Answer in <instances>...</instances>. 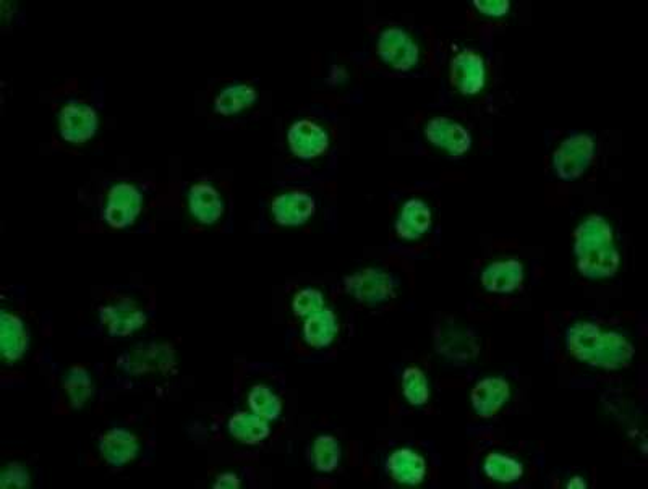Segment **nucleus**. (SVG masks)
<instances>
[{
	"label": "nucleus",
	"instance_id": "1",
	"mask_svg": "<svg viewBox=\"0 0 648 489\" xmlns=\"http://www.w3.org/2000/svg\"><path fill=\"white\" fill-rule=\"evenodd\" d=\"M566 349L577 362L606 371L624 370L636 355L634 345L621 332L606 331L590 321H577L567 328Z\"/></svg>",
	"mask_w": 648,
	"mask_h": 489
},
{
	"label": "nucleus",
	"instance_id": "2",
	"mask_svg": "<svg viewBox=\"0 0 648 489\" xmlns=\"http://www.w3.org/2000/svg\"><path fill=\"white\" fill-rule=\"evenodd\" d=\"M574 255L580 276L603 281L616 276L621 266L614 229L600 214L585 217L574 230Z\"/></svg>",
	"mask_w": 648,
	"mask_h": 489
},
{
	"label": "nucleus",
	"instance_id": "3",
	"mask_svg": "<svg viewBox=\"0 0 648 489\" xmlns=\"http://www.w3.org/2000/svg\"><path fill=\"white\" fill-rule=\"evenodd\" d=\"M597 153L595 138L587 133H574L561 141L551 158V167L558 179L564 182H574L580 179L592 166Z\"/></svg>",
	"mask_w": 648,
	"mask_h": 489
},
{
	"label": "nucleus",
	"instance_id": "4",
	"mask_svg": "<svg viewBox=\"0 0 648 489\" xmlns=\"http://www.w3.org/2000/svg\"><path fill=\"white\" fill-rule=\"evenodd\" d=\"M344 287L347 294L362 305L378 307L396 297L397 282L383 269L365 268L346 276Z\"/></svg>",
	"mask_w": 648,
	"mask_h": 489
},
{
	"label": "nucleus",
	"instance_id": "5",
	"mask_svg": "<svg viewBox=\"0 0 648 489\" xmlns=\"http://www.w3.org/2000/svg\"><path fill=\"white\" fill-rule=\"evenodd\" d=\"M376 54L396 72H410L420 62V47L401 26H388L376 39Z\"/></svg>",
	"mask_w": 648,
	"mask_h": 489
},
{
	"label": "nucleus",
	"instance_id": "6",
	"mask_svg": "<svg viewBox=\"0 0 648 489\" xmlns=\"http://www.w3.org/2000/svg\"><path fill=\"white\" fill-rule=\"evenodd\" d=\"M143 209V195L133 183L119 182L107 192L104 221L112 229H127L137 221Z\"/></svg>",
	"mask_w": 648,
	"mask_h": 489
},
{
	"label": "nucleus",
	"instance_id": "7",
	"mask_svg": "<svg viewBox=\"0 0 648 489\" xmlns=\"http://www.w3.org/2000/svg\"><path fill=\"white\" fill-rule=\"evenodd\" d=\"M488 69L482 54L462 49L449 60V80L462 96H477L485 90Z\"/></svg>",
	"mask_w": 648,
	"mask_h": 489
},
{
	"label": "nucleus",
	"instance_id": "8",
	"mask_svg": "<svg viewBox=\"0 0 648 489\" xmlns=\"http://www.w3.org/2000/svg\"><path fill=\"white\" fill-rule=\"evenodd\" d=\"M428 143L454 158H461L472 148V133L461 122L438 115L428 120L423 128Z\"/></svg>",
	"mask_w": 648,
	"mask_h": 489
},
{
	"label": "nucleus",
	"instance_id": "9",
	"mask_svg": "<svg viewBox=\"0 0 648 489\" xmlns=\"http://www.w3.org/2000/svg\"><path fill=\"white\" fill-rule=\"evenodd\" d=\"M59 133L72 145H83L98 133L99 115L91 104L70 101L59 112Z\"/></svg>",
	"mask_w": 648,
	"mask_h": 489
},
{
	"label": "nucleus",
	"instance_id": "10",
	"mask_svg": "<svg viewBox=\"0 0 648 489\" xmlns=\"http://www.w3.org/2000/svg\"><path fill=\"white\" fill-rule=\"evenodd\" d=\"M287 145L295 158L312 161L328 153L331 138L320 124L310 119H300L287 130Z\"/></svg>",
	"mask_w": 648,
	"mask_h": 489
},
{
	"label": "nucleus",
	"instance_id": "11",
	"mask_svg": "<svg viewBox=\"0 0 648 489\" xmlns=\"http://www.w3.org/2000/svg\"><path fill=\"white\" fill-rule=\"evenodd\" d=\"M146 313L137 303L120 298L117 302L109 303L99 308V321L112 337H128L140 331L146 324Z\"/></svg>",
	"mask_w": 648,
	"mask_h": 489
},
{
	"label": "nucleus",
	"instance_id": "12",
	"mask_svg": "<svg viewBox=\"0 0 648 489\" xmlns=\"http://www.w3.org/2000/svg\"><path fill=\"white\" fill-rule=\"evenodd\" d=\"M316 201L305 192H286L271 201V214L282 227H300L315 216Z\"/></svg>",
	"mask_w": 648,
	"mask_h": 489
},
{
	"label": "nucleus",
	"instance_id": "13",
	"mask_svg": "<svg viewBox=\"0 0 648 489\" xmlns=\"http://www.w3.org/2000/svg\"><path fill=\"white\" fill-rule=\"evenodd\" d=\"M524 279V264L516 258L493 261L483 269L480 277L483 289L496 295L514 294L521 289Z\"/></svg>",
	"mask_w": 648,
	"mask_h": 489
},
{
	"label": "nucleus",
	"instance_id": "14",
	"mask_svg": "<svg viewBox=\"0 0 648 489\" xmlns=\"http://www.w3.org/2000/svg\"><path fill=\"white\" fill-rule=\"evenodd\" d=\"M511 399V386L508 381L499 376H488L483 378L472 387L470 392V404L478 417H495L504 405Z\"/></svg>",
	"mask_w": 648,
	"mask_h": 489
},
{
	"label": "nucleus",
	"instance_id": "15",
	"mask_svg": "<svg viewBox=\"0 0 648 489\" xmlns=\"http://www.w3.org/2000/svg\"><path fill=\"white\" fill-rule=\"evenodd\" d=\"M188 211L203 226H213L224 216V200L218 188L208 182H198L188 190Z\"/></svg>",
	"mask_w": 648,
	"mask_h": 489
},
{
	"label": "nucleus",
	"instance_id": "16",
	"mask_svg": "<svg viewBox=\"0 0 648 489\" xmlns=\"http://www.w3.org/2000/svg\"><path fill=\"white\" fill-rule=\"evenodd\" d=\"M140 441L135 434L125 428H114L99 439V454L111 467H125L137 459Z\"/></svg>",
	"mask_w": 648,
	"mask_h": 489
},
{
	"label": "nucleus",
	"instance_id": "17",
	"mask_svg": "<svg viewBox=\"0 0 648 489\" xmlns=\"http://www.w3.org/2000/svg\"><path fill=\"white\" fill-rule=\"evenodd\" d=\"M431 226H433V213L430 206L420 198H410L405 201L397 214L394 229L399 239L412 242L428 234Z\"/></svg>",
	"mask_w": 648,
	"mask_h": 489
},
{
	"label": "nucleus",
	"instance_id": "18",
	"mask_svg": "<svg viewBox=\"0 0 648 489\" xmlns=\"http://www.w3.org/2000/svg\"><path fill=\"white\" fill-rule=\"evenodd\" d=\"M30 345V332L20 316L2 311L0 318V349L5 362L15 363L25 357Z\"/></svg>",
	"mask_w": 648,
	"mask_h": 489
},
{
	"label": "nucleus",
	"instance_id": "19",
	"mask_svg": "<svg viewBox=\"0 0 648 489\" xmlns=\"http://www.w3.org/2000/svg\"><path fill=\"white\" fill-rule=\"evenodd\" d=\"M388 472L396 483L405 486H418L427 477V462L422 455L409 447L397 449L389 455Z\"/></svg>",
	"mask_w": 648,
	"mask_h": 489
},
{
	"label": "nucleus",
	"instance_id": "20",
	"mask_svg": "<svg viewBox=\"0 0 648 489\" xmlns=\"http://www.w3.org/2000/svg\"><path fill=\"white\" fill-rule=\"evenodd\" d=\"M337 334H339V319L333 310L323 308L305 318L302 336L308 347L326 349L336 341Z\"/></svg>",
	"mask_w": 648,
	"mask_h": 489
},
{
	"label": "nucleus",
	"instance_id": "21",
	"mask_svg": "<svg viewBox=\"0 0 648 489\" xmlns=\"http://www.w3.org/2000/svg\"><path fill=\"white\" fill-rule=\"evenodd\" d=\"M258 101V91L248 83H232L222 88L213 101L214 112L224 117H232L247 111Z\"/></svg>",
	"mask_w": 648,
	"mask_h": 489
},
{
	"label": "nucleus",
	"instance_id": "22",
	"mask_svg": "<svg viewBox=\"0 0 648 489\" xmlns=\"http://www.w3.org/2000/svg\"><path fill=\"white\" fill-rule=\"evenodd\" d=\"M227 430L235 441L242 444H260L271 434L268 420L255 413L239 412L232 415L227 423Z\"/></svg>",
	"mask_w": 648,
	"mask_h": 489
},
{
	"label": "nucleus",
	"instance_id": "23",
	"mask_svg": "<svg viewBox=\"0 0 648 489\" xmlns=\"http://www.w3.org/2000/svg\"><path fill=\"white\" fill-rule=\"evenodd\" d=\"M483 472L498 483H514L524 477V465L511 455L491 452L483 462Z\"/></svg>",
	"mask_w": 648,
	"mask_h": 489
},
{
	"label": "nucleus",
	"instance_id": "24",
	"mask_svg": "<svg viewBox=\"0 0 648 489\" xmlns=\"http://www.w3.org/2000/svg\"><path fill=\"white\" fill-rule=\"evenodd\" d=\"M64 389L73 409H83L94 396L93 379L81 366H73L72 370L65 375Z\"/></svg>",
	"mask_w": 648,
	"mask_h": 489
},
{
	"label": "nucleus",
	"instance_id": "25",
	"mask_svg": "<svg viewBox=\"0 0 648 489\" xmlns=\"http://www.w3.org/2000/svg\"><path fill=\"white\" fill-rule=\"evenodd\" d=\"M341 444L331 434H321L312 447L313 465L321 473H331L341 462Z\"/></svg>",
	"mask_w": 648,
	"mask_h": 489
},
{
	"label": "nucleus",
	"instance_id": "26",
	"mask_svg": "<svg viewBox=\"0 0 648 489\" xmlns=\"http://www.w3.org/2000/svg\"><path fill=\"white\" fill-rule=\"evenodd\" d=\"M402 394L414 407H422L430 400V384L427 375L418 366H407L402 373Z\"/></svg>",
	"mask_w": 648,
	"mask_h": 489
},
{
	"label": "nucleus",
	"instance_id": "27",
	"mask_svg": "<svg viewBox=\"0 0 648 489\" xmlns=\"http://www.w3.org/2000/svg\"><path fill=\"white\" fill-rule=\"evenodd\" d=\"M248 405L255 415L265 420H278L281 417V397L263 384L252 387V391L248 392Z\"/></svg>",
	"mask_w": 648,
	"mask_h": 489
},
{
	"label": "nucleus",
	"instance_id": "28",
	"mask_svg": "<svg viewBox=\"0 0 648 489\" xmlns=\"http://www.w3.org/2000/svg\"><path fill=\"white\" fill-rule=\"evenodd\" d=\"M323 308H326L324 307V295L320 290L312 289V287L300 290L292 300V311L297 318H308Z\"/></svg>",
	"mask_w": 648,
	"mask_h": 489
},
{
	"label": "nucleus",
	"instance_id": "29",
	"mask_svg": "<svg viewBox=\"0 0 648 489\" xmlns=\"http://www.w3.org/2000/svg\"><path fill=\"white\" fill-rule=\"evenodd\" d=\"M30 473L23 465L10 464L0 475V488H30Z\"/></svg>",
	"mask_w": 648,
	"mask_h": 489
},
{
	"label": "nucleus",
	"instance_id": "30",
	"mask_svg": "<svg viewBox=\"0 0 648 489\" xmlns=\"http://www.w3.org/2000/svg\"><path fill=\"white\" fill-rule=\"evenodd\" d=\"M472 5L483 17L503 18L508 15L512 4L509 0H475Z\"/></svg>",
	"mask_w": 648,
	"mask_h": 489
},
{
	"label": "nucleus",
	"instance_id": "31",
	"mask_svg": "<svg viewBox=\"0 0 648 489\" xmlns=\"http://www.w3.org/2000/svg\"><path fill=\"white\" fill-rule=\"evenodd\" d=\"M242 486V483H240V478L237 477V475H234V473H222V475H219L218 478H216V481H214L213 488L216 489H237Z\"/></svg>",
	"mask_w": 648,
	"mask_h": 489
},
{
	"label": "nucleus",
	"instance_id": "32",
	"mask_svg": "<svg viewBox=\"0 0 648 489\" xmlns=\"http://www.w3.org/2000/svg\"><path fill=\"white\" fill-rule=\"evenodd\" d=\"M585 486H587V485H585V481H582V478L574 477V478H572L571 481H569V483H567L566 488H571V489L579 488V489H582V488H585Z\"/></svg>",
	"mask_w": 648,
	"mask_h": 489
}]
</instances>
